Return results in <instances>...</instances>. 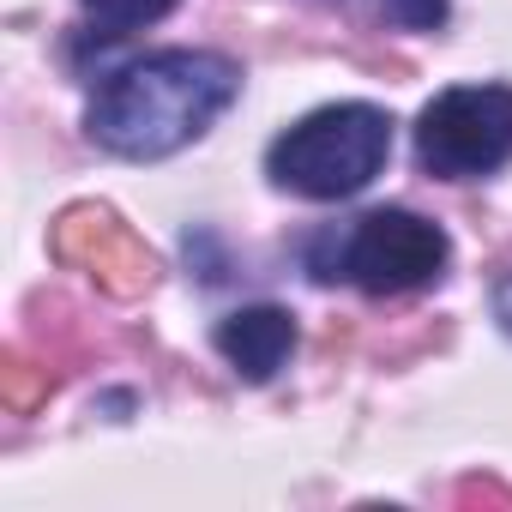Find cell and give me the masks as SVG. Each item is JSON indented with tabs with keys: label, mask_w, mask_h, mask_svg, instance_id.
<instances>
[{
	"label": "cell",
	"mask_w": 512,
	"mask_h": 512,
	"mask_svg": "<svg viewBox=\"0 0 512 512\" xmlns=\"http://www.w3.org/2000/svg\"><path fill=\"white\" fill-rule=\"evenodd\" d=\"M241 97V67L217 49H157L109 73L85 109L91 139L109 157L157 163L205 139L217 115Z\"/></svg>",
	"instance_id": "6da1fadb"
},
{
	"label": "cell",
	"mask_w": 512,
	"mask_h": 512,
	"mask_svg": "<svg viewBox=\"0 0 512 512\" xmlns=\"http://www.w3.org/2000/svg\"><path fill=\"white\" fill-rule=\"evenodd\" d=\"M302 260L314 284H356L362 296H410L446 272L452 241L440 223L404 205H380V211H362L356 223L320 229L302 247Z\"/></svg>",
	"instance_id": "7a4b0ae2"
},
{
	"label": "cell",
	"mask_w": 512,
	"mask_h": 512,
	"mask_svg": "<svg viewBox=\"0 0 512 512\" xmlns=\"http://www.w3.org/2000/svg\"><path fill=\"white\" fill-rule=\"evenodd\" d=\"M392 157V115L374 103H326L284 127L266 151L272 187L296 199H356Z\"/></svg>",
	"instance_id": "3957f363"
},
{
	"label": "cell",
	"mask_w": 512,
	"mask_h": 512,
	"mask_svg": "<svg viewBox=\"0 0 512 512\" xmlns=\"http://www.w3.org/2000/svg\"><path fill=\"white\" fill-rule=\"evenodd\" d=\"M416 163L434 181H482L512 163V85H452L416 115Z\"/></svg>",
	"instance_id": "277c9868"
},
{
	"label": "cell",
	"mask_w": 512,
	"mask_h": 512,
	"mask_svg": "<svg viewBox=\"0 0 512 512\" xmlns=\"http://www.w3.org/2000/svg\"><path fill=\"white\" fill-rule=\"evenodd\" d=\"M55 253L67 266H85L91 278H103V290H115V296H139L151 284V253L127 235V223H115L109 211H91V205H79L55 223Z\"/></svg>",
	"instance_id": "5b68a950"
},
{
	"label": "cell",
	"mask_w": 512,
	"mask_h": 512,
	"mask_svg": "<svg viewBox=\"0 0 512 512\" xmlns=\"http://www.w3.org/2000/svg\"><path fill=\"white\" fill-rule=\"evenodd\" d=\"M217 356L247 380V386H266L278 380V368L296 356V320L284 308H235L229 320H217Z\"/></svg>",
	"instance_id": "8992f818"
},
{
	"label": "cell",
	"mask_w": 512,
	"mask_h": 512,
	"mask_svg": "<svg viewBox=\"0 0 512 512\" xmlns=\"http://www.w3.org/2000/svg\"><path fill=\"white\" fill-rule=\"evenodd\" d=\"M181 0H85V13L103 37H127V31H145L157 19H169Z\"/></svg>",
	"instance_id": "52a82bcc"
},
{
	"label": "cell",
	"mask_w": 512,
	"mask_h": 512,
	"mask_svg": "<svg viewBox=\"0 0 512 512\" xmlns=\"http://www.w3.org/2000/svg\"><path fill=\"white\" fill-rule=\"evenodd\" d=\"M368 7L386 19V25H398V31H440L446 25V0H368Z\"/></svg>",
	"instance_id": "ba28073f"
},
{
	"label": "cell",
	"mask_w": 512,
	"mask_h": 512,
	"mask_svg": "<svg viewBox=\"0 0 512 512\" xmlns=\"http://www.w3.org/2000/svg\"><path fill=\"white\" fill-rule=\"evenodd\" d=\"M494 314H500V326L512 332V278H500V290H494Z\"/></svg>",
	"instance_id": "9c48e42d"
}]
</instances>
